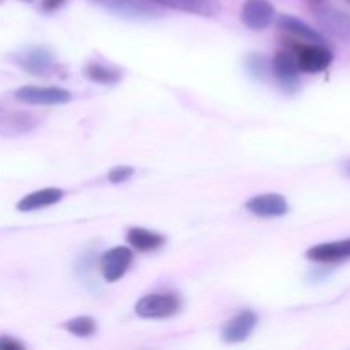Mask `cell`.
I'll return each mask as SVG.
<instances>
[{
    "mask_svg": "<svg viewBox=\"0 0 350 350\" xmlns=\"http://www.w3.org/2000/svg\"><path fill=\"white\" fill-rule=\"evenodd\" d=\"M89 2L123 19L152 21L161 17V5L154 0H89Z\"/></svg>",
    "mask_w": 350,
    "mask_h": 350,
    "instance_id": "cell-1",
    "label": "cell"
},
{
    "mask_svg": "<svg viewBox=\"0 0 350 350\" xmlns=\"http://www.w3.org/2000/svg\"><path fill=\"white\" fill-rule=\"evenodd\" d=\"M180 299L174 294H147L140 297L135 304V313L146 320H163L180 311Z\"/></svg>",
    "mask_w": 350,
    "mask_h": 350,
    "instance_id": "cell-2",
    "label": "cell"
},
{
    "mask_svg": "<svg viewBox=\"0 0 350 350\" xmlns=\"http://www.w3.org/2000/svg\"><path fill=\"white\" fill-rule=\"evenodd\" d=\"M16 99L26 105H65L72 99L70 91L64 88H43V85H24L14 92Z\"/></svg>",
    "mask_w": 350,
    "mask_h": 350,
    "instance_id": "cell-3",
    "label": "cell"
},
{
    "mask_svg": "<svg viewBox=\"0 0 350 350\" xmlns=\"http://www.w3.org/2000/svg\"><path fill=\"white\" fill-rule=\"evenodd\" d=\"M296 57L301 70L308 72V74H318V72L327 70L334 62V53L325 46V43L304 44L297 50Z\"/></svg>",
    "mask_w": 350,
    "mask_h": 350,
    "instance_id": "cell-4",
    "label": "cell"
},
{
    "mask_svg": "<svg viewBox=\"0 0 350 350\" xmlns=\"http://www.w3.org/2000/svg\"><path fill=\"white\" fill-rule=\"evenodd\" d=\"M133 262V252L126 246H115L101 256V272L108 282L122 279Z\"/></svg>",
    "mask_w": 350,
    "mask_h": 350,
    "instance_id": "cell-5",
    "label": "cell"
},
{
    "mask_svg": "<svg viewBox=\"0 0 350 350\" xmlns=\"http://www.w3.org/2000/svg\"><path fill=\"white\" fill-rule=\"evenodd\" d=\"M16 62L19 67L34 75H46L55 67L53 53L44 46L24 48L16 55Z\"/></svg>",
    "mask_w": 350,
    "mask_h": 350,
    "instance_id": "cell-6",
    "label": "cell"
},
{
    "mask_svg": "<svg viewBox=\"0 0 350 350\" xmlns=\"http://www.w3.org/2000/svg\"><path fill=\"white\" fill-rule=\"evenodd\" d=\"M256 323H258V318H256V314L253 313V311H241V313L232 317L231 320L222 327V340H224L226 344H239V342H245L246 338L253 334Z\"/></svg>",
    "mask_w": 350,
    "mask_h": 350,
    "instance_id": "cell-7",
    "label": "cell"
},
{
    "mask_svg": "<svg viewBox=\"0 0 350 350\" xmlns=\"http://www.w3.org/2000/svg\"><path fill=\"white\" fill-rule=\"evenodd\" d=\"M273 12L275 9L269 0H246L241 9V21L250 29L262 31L270 26Z\"/></svg>",
    "mask_w": 350,
    "mask_h": 350,
    "instance_id": "cell-8",
    "label": "cell"
},
{
    "mask_svg": "<svg viewBox=\"0 0 350 350\" xmlns=\"http://www.w3.org/2000/svg\"><path fill=\"white\" fill-rule=\"evenodd\" d=\"M246 208L258 217H282L289 212V204L279 193H263L250 198Z\"/></svg>",
    "mask_w": 350,
    "mask_h": 350,
    "instance_id": "cell-9",
    "label": "cell"
},
{
    "mask_svg": "<svg viewBox=\"0 0 350 350\" xmlns=\"http://www.w3.org/2000/svg\"><path fill=\"white\" fill-rule=\"evenodd\" d=\"M306 258L318 263H337L350 260V238L313 246L306 252Z\"/></svg>",
    "mask_w": 350,
    "mask_h": 350,
    "instance_id": "cell-10",
    "label": "cell"
},
{
    "mask_svg": "<svg viewBox=\"0 0 350 350\" xmlns=\"http://www.w3.org/2000/svg\"><path fill=\"white\" fill-rule=\"evenodd\" d=\"M299 64L296 55L289 51H280L272 60V72L284 85H294L299 77Z\"/></svg>",
    "mask_w": 350,
    "mask_h": 350,
    "instance_id": "cell-11",
    "label": "cell"
},
{
    "mask_svg": "<svg viewBox=\"0 0 350 350\" xmlns=\"http://www.w3.org/2000/svg\"><path fill=\"white\" fill-rule=\"evenodd\" d=\"M62 198H64V191L60 188H43V190L33 191V193L21 198L19 204H17V211L33 212L38 211V208H44L58 204Z\"/></svg>",
    "mask_w": 350,
    "mask_h": 350,
    "instance_id": "cell-12",
    "label": "cell"
},
{
    "mask_svg": "<svg viewBox=\"0 0 350 350\" xmlns=\"http://www.w3.org/2000/svg\"><path fill=\"white\" fill-rule=\"evenodd\" d=\"M154 2L163 7L198 14V16H215L219 12V3L215 0H154Z\"/></svg>",
    "mask_w": 350,
    "mask_h": 350,
    "instance_id": "cell-13",
    "label": "cell"
},
{
    "mask_svg": "<svg viewBox=\"0 0 350 350\" xmlns=\"http://www.w3.org/2000/svg\"><path fill=\"white\" fill-rule=\"evenodd\" d=\"M279 26L282 27L286 33L293 34V36L296 38H301V40L310 41V43H325V38L321 36L317 29H313V27H311L310 24L304 23V21L297 19V17L294 16H289V14L279 17Z\"/></svg>",
    "mask_w": 350,
    "mask_h": 350,
    "instance_id": "cell-14",
    "label": "cell"
},
{
    "mask_svg": "<svg viewBox=\"0 0 350 350\" xmlns=\"http://www.w3.org/2000/svg\"><path fill=\"white\" fill-rule=\"evenodd\" d=\"M126 241L139 252H154L164 245V236L144 228H132L126 232Z\"/></svg>",
    "mask_w": 350,
    "mask_h": 350,
    "instance_id": "cell-15",
    "label": "cell"
},
{
    "mask_svg": "<svg viewBox=\"0 0 350 350\" xmlns=\"http://www.w3.org/2000/svg\"><path fill=\"white\" fill-rule=\"evenodd\" d=\"M325 27L338 38H350V17L334 9H321L317 14Z\"/></svg>",
    "mask_w": 350,
    "mask_h": 350,
    "instance_id": "cell-16",
    "label": "cell"
},
{
    "mask_svg": "<svg viewBox=\"0 0 350 350\" xmlns=\"http://www.w3.org/2000/svg\"><path fill=\"white\" fill-rule=\"evenodd\" d=\"M85 75H88L89 81L98 82V84H105V85L116 84V82L122 79V74H120L116 68L108 67V65L94 64V62L85 67Z\"/></svg>",
    "mask_w": 350,
    "mask_h": 350,
    "instance_id": "cell-17",
    "label": "cell"
},
{
    "mask_svg": "<svg viewBox=\"0 0 350 350\" xmlns=\"http://www.w3.org/2000/svg\"><path fill=\"white\" fill-rule=\"evenodd\" d=\"M98 325H96V320L89 317H77L72 318L65 323V330L70 332L75 337H91L96 332Z\"/></svg>",
    "mask_w": 350,
    "mask_h": 350,
    "instance_id": "cell-18",
    "label": "cell"
},
{
    "mask_svg": "<svg viewBox=\"0 0 350 350\" xmlns=\"http://www.w3.org/2000/svg\"><path fill=\"white\" fill-rule=\"evenodd\" d=\"M246 68H248V72L253 77L263 79L267 72H269V68H272V64H269V60L263 55H252L246 60Z\"/></svg>",
    "mask_w": 350,
    "mask_h": 350,
    "instance_id": "cell-19",
    "label": "cell"
},
{
    "mask_svg": "<svg viewBox=\"0 0 350 350\" xmlns=\"http://www.w3.org/2000/svg\"><path fill=\"white\" fill-rule=\"evenodd\" d=\"M133 173H135V170H133V167L116 166V167H113V170L108 173V180L111 181V183L118 185V183H123V181L130 180V178L133 176Z\"/></svg>",
    "mask_w": 350,
    "mask_h": 350,
    "instance_id": "cell-20",
    "label": "cell"
},
{
    "mask_svg": "<svg viewBox=\"0 0 350 350\" xmlns=\"http://www.w3.org/2000/svg\"><path fill=\"white\" fill-rule=\"evenodd\" d=\"M24 345L10 337H0V350H23Z\"/></svg>",
    "mask_w": 350,
    "mask_h": 350,
    "instance_id": "cell-21",
    "label": "cell"
},
{
    "mask_svg": "<svg viewBox=\"0 0 350 350\" xmlns=\"http://www.w3.org/2000/svg\"><path fill=\"white\" fill-rule=\"evenodd\" d=\"M65 2H67V0H43L41 7H43V10H46V12H53V10L60 9Z\"/></svg>",
    "mask_w": 350,
    "mask_h": 350,
    "instance_id": "cell-22",
    "label": "cell"
},
{
    "mask_svg": "<svg viewBox=\"0 0 350 350\" xmlns=\"http://www.w3.org/2000/svg\"><path fill=\"white\" fill-rule=\"evenodd\" d=\"M323 0H311V3H321Z\"/></svg>",
    "mask_w": 350,
    "mask_h": 350,
    "instance_id": "cell-23",
    "label": "cell"
},
{
    "mask_svg": "<svg viewBox=\"0 0 350 350\" xmlns=\"http://www.w3.org/2000/svg\"><path fill=\"white\" fill-rule=\"evenodd\" d=\"M347 173H349V176H350V163L347 164Z\"/></svg>",
    "mask_w": 350,
    "mask_h": 350,
    "instance_id": "cell-24",
    "label": "cell"
},
{
    "mask_svg": "<svg viewBox=\"0 0 350 350\" xmlns=\"http://www.w3.org/2000/svg\"><path fill=\"white\" fill-rule=\"evenodd\" d=\"M23 2H31V0H23Z\"/></svg>",
    "mask_w": 350,
    "mask_h": 350,
    "instance_id": "cell-25",
    "label": "cell"
},
{
    "mask_svg": "<svg viewBox=\"0 0 350 350\" xmlns=\"http://www.w3.org/2000/svg\"><path fill=\"white\" fill-rule=\"evenodd\" d=\"M349 2H350V0H349Z\"/></svg>",
    "mask_w": 350,
    "mask_h": 350,
    "instance_id": "cell-26",
    "label": "cell"
}]
</instances>
